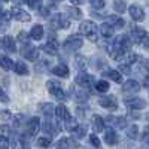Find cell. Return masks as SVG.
I'll list each match as a JSON object with an SVG mask.
<instances>
[{
  "label": "cell",
  "instance_id": "ab89813d",
  "mask_svg": "<svg viewBox=\"0 0 149 149\" xmlns=\"http://www.w3.org/2000/svg\"><path fill=\"white\" fill-rule=\"evenodd\" d=\"M74 63H76V66H78L81 70H84V69L86 67V58H85L84 55H76V58H74Z\"/></svg>",
  "mask_w": 149,
  "mask_h": 149
},
{
  "label": "cell",
  "instance_id": "f1b7e54d",
  "mask_svg": "<svg viewBox=\"0 0 149 149\" xmlns=\"http://www.w3.org/2000/svg\"><path fill=\"white\" fill-rule=\"evenodd\" d=\"M29 36L31 37L33 40H40L42 37H43V27L37 24V26H34V27L30 30V34H29Z\"/></svg>",
  "mask_w": 149,
  "mask_h": 149
},
{
  "label": "cell",
  "instance_id": "f6af8a7d",
  "mask_svg": "<svg viewBox=\"0 0 149 149\" xmlns=\"http://www.w3.org/2000/svg\"><path fill=\"white\" fill-rule=\"evenodd\" d=\"M9 18H10V15L8 14V12L0 10V26H2V24H6L9 21Z\"/></svg>",
  "mask_w": 149,
  "mask_h": 149
},
{
  "label": "cell",
  "instance_id": "9c48e42d",
  "mask_svg": "<svg viewBox=\"0 0 149 149\" xmlns=\"http://www.w3.org/2000/svg\"><path fill=\"white\" fill-rule=\"evenodd\" d=\"M146 36H148V33H146L145 29H142V27H133L127 37L131 40V43L133 42L134 43H143V40L146 39Z\"/></svg>",
  "mask_w": 149,
  "mask_h": 149
},
{
  "label": "cell",
  "instance_id": "ee69618b",
  "mask_svg": "<svg viewBox=\"0 0 149 149\" xmlns=\"http://www.w3.org/2000/svg\"><path fill=\"white\" fill-rule=\"evenodd\" d=\"M90 142H91V145H93L94 148H97V149L102 148L100 140H98V137H97V134H91V136H90Z\"/></svg>",
  "mask_w": 149,
  "mask_h": 149
},
{
  "label": "cell",
  "instance_id": "e0dca14e",
  "mask_svg": "<svg viewBox=\"0 0 149 149\" xmlns=\"http://www.w3.org/2000/svg\"><path fill=\"white\" fill-rule=\"evenodd\" d=\"M0 43H2V46H3V49L6 52H9V54L17 52V43H15V40H14L12 36H5Z\"/></svg>",
  "mask_w": 149,
  "mask_h": 149
},
{
  "label": "cell",
  "instance_id": "277c9868",
  "mask_svg": "<svg viewBox=\"0 0 149 149\" xmlns=\"http://www.w3.org/2000/svg\"><path fill=\"white\" fill-rule=\"evenodd\" d=\"M49 22H51V27L55 30H66L70 27V19L64 14H55L54 17H51Z\"/></svg>",
  "mask_w": 149,
  "mask_h": 149
},
{
  "label": "cell",
  "instance_id": "7c38bea8",
  "mask_svg": "<svg viewBox=\"0 0 149 149\" xmlns=\"http://www.w3.org/2000/svg\"><path fill=\"white\" fill-rule=\"evenodd\" d=\"M127 107L133 109V110H140V109H145L146 107V102L140 97H131V98H125L124 100Z\"/></svg>",
  "mask_w": 149,
  "mask_h": 149
},
{
  "label": "cell",
  "instance_id": "9f6ffc18",
  "mask_svg": "<svg viewBox=\"0 0 149 149\" xmlns=\"http://www.w3.org/2000/svg\"><path fill=\"white\" fill-rule=\"evenodd\" d=\"M0 46H2V43H0Z\"/></svg>",
  "mask_w": 149,
  "mask_h": 149
},
{
  "label": "cell",
  "instance_id": "816d5d0a",
  "mask_svg": "<svg viewBox=\"0 0 149 149\" xmlns=\"http://www.w3.org/2000/svg\"><path fill=\"white\" fill-rule=\"evenodd\" d=\"M140 67H142V69H145V72H148V73H149V60H143L142 63H140Z\"/></svg>",
  "mask_w": 149,
  "mask_h": 149
},
{
  "label": "cell",
  "instance_id": "7402d4cb",
  "mask_svg": "<svg viewBox=\"0 0 149 149\" xmlns=\"http://www.w3.org/2000/svg\"><path fill=\"white\" fill-rule=\"evenodd\" d=\"M91 127L95 133H102L104 131V121L100 115H93L91 118Z\"/></svg>",
  "mask_w": 149,
  "mask_h": 149
},
{
  "label": "cell",
  "instance_id": "d590c367",
  "mask_svg": "<svg viewBox=\"0 0 149 149\" xmlns=\"http://www.w3.org/2000/svg\"><path fill=\"white\" fill-rule=\"evenodd\" d=\"M113 9H115V12H118V14H122V12H125V9H127V3L121 2V0H115L113 2Z\"/></svg>",
  "mask_w": 149,
  "mask_h": 149
},
{
  "label": "cell",
  "instance_id": "3957f363",
  "mask_svg": "<svg viewBox=\"0 0 149 149\" xmlns=\"http://www.w3.org/2000/svg\"><path fill=\"white\" fill-rule=\"evenodd\" d=\"M46 90L51 93L57 100H60V102H64V100H67V94L64 93V90L61 88V85L58 84V82H55V81H48L46 82Z\"/></svg>",
  "mask_w": 149,
  "mask_h": 149
},
{
  "label": "cell",
  "instance_id": "5bb4252c",
  "mask_svg": "<svg viewBox=\"0 0 149 149\" xmlns=\"http://www.w3.org/2000/svg\"><path fill=\"white\" fill-rule=\"evenodd\" d=\"M79 145L76 143V140H73L70 137H61L57 143H55V149H78Z\"/></svg>",
  "mask_w": 149,
  "mask_h": 149
},
{
  "label": "cell",
  "instance_id": "f5cc1de1",
  "mask_svg": "<svg viewBox=\"0 0 149 149\" xmlns=\"http://www.w3.org/2000/svg\"><path fill=\"white\" fill-rule=\"evenodd\" d=\"M142 140H143V143H145L146 146H149V131H145V133H143Z\"/></svg>",
  "mask_w": 149,
  "mask_h": 149
},
{
  "label": "cell",
  "instance_id": "681fc988",
  "mask_svg": "<svg viewBox=\"0 0 149 149\" xmlns=\"http://www.w3.org/2000/svg\"><path fill=\"white\" fill-rule=\"evenodd\" d=\"M0 149H9V140L0 137Z\"/></svg>",
  "mask_w": 149,
  "mask_h": 149
},
{
  "label": "cell",
  "instance_id": "d6a6232c",
  "mask_svg": "<svg viewBox=\"0 0 149 149\" xmlns=\"http://www.w3.org/2000/svg\"><path fill=\"white\" fill-rule=\"evenodd\" d=\"M94 86H95V90H97L98 93H106V91H109V88H110V84H109L107 81L102 79V81H97V82L94 84Z\"/></svg>",
  "mask_w": 149,
  "mask_h": 149
},
{
  "label": "cell",
  "instance_id": "d6986e66",
  "mask_svg": "<svg viewBox=\"0 0 149 149\" xmlns=\"http://www.w3.org/2000/svg\"><path fill=\"white\" fill-rule=\"evenodd\" d=\"M104 24H107L109 27H112L115 30V29H122L124 26H125V21H124L119 15H110V17H107Z\"/></svg>",
  "mask_w": 149,
  "mask_h": 149
},
{
  "label": "cell",
  "instance_id": "bcb514c9",
  "mask_svg": "<svg viewBox=\"0 0 149 149\" xmlns=\"http://www.w3.org/2000/svg\"><path fill=\"white\" fill-rule=\"evenodd\" d=\"M91 6H93L94 9H103V8H104V2H103V0H93Z\"/></svg>",
  "mask_w": 149,
  "mask_h": 149
},
{
  "label": "cell",
  "instance_id": "b9f144b4",
  "mask_svg": "<svg viewBox=\"0 0 149 149\" xmlns=\"http://www.w3.org/2000/svg\"><path fill=\"white\" fill-rule=\"evenodd\" d=\"M78 125H79V124H78V121L74 119V118H70L69 121H66V130L67 131H73Z\"/></svg>",
  "mask_w": 149,
  "mask_h": 149
},
{
  "label": "cell",
  "instance_id": "f907efd6",
  "mask_svg": "<svg viewBox=\"0 0 149 149\" xmlns=\"http://www.w3.org/2000/svg\"><path fill=\"white\" fill-rule=\"evenodd\" d=\"M22 118H24L22 115H17V116L14 118V122H15V127H17V128H18V127L21 125V124H22Z\"/></svg>",
  "mask_w": 149,
  "mask_h": 149
},
{
  "label": "cell",
  "instance_id": "ac0fdd59",
  "mask_svg": "<svg viewBox=\"0 0 149 149\" xmlns=\"http://www.w3.org/2000/svg\"><path fill=\"white\" fill-rule=\"evenodd\" d=\"M12 149H30V145L22 134H15L12 139Z\"/></svg>",
  "mask_w": 149,
  "mask_h": 149
},
{
  "label": "cell",
  "instance_id": "f35d334b",
  "mask_svg": "<svg viewBox=\"0 0 149 149\" xmlns=\"http://www.w3.org/2000/svg\"><path fill=\"white\" fill-rule=\"evenodd\" d=\"M18 40L22 43V46L30 45V36H29V33H26V31H19V34H18Z\"/></svg>",
  "mask_w": 149,
  "mask_h": 149
},
{
  "label": "cell",
  "instance_id": "8d00e7d4",
  "mask_svg": "<svg viewBox=\"0 0 149 149\" xmlns=\"http://www.w3.org/2000/svg\"><path fill=\"white\" fill-rule=\"evenodd\" d=\"M72 133H73V137H76V139H82L84 136H85V133H86V128H85L84 125H78V127L74 128Z\"/></svg>",
  "mask_w": 149,
  "mask_h": 149
},
{
  "label": "cell",
  "instance_id": "44dd1931",
  "mask_svg": "<svg viewBox=\"0 0 149 149\" xmlns=\"http://www.w3.org/2000/svg\"><path fill=\"white\" fill-rule=\"evenodd\" d=\"M128 10H130V15H131V18H133L134 21H143V19H145V10H143L140 6L131 5V6L128 8Z\"/></svg>",
  "mask_w": 149,
  "mask_h": 149
},
{
  "label": "cell",
  "instance_id": "ba28073f",
  "mask_svg": "<svg viewBox=\"0 0 149 149\" xmlns=\"http://www.w3.org/2000/svg\"><path fill=\"white\" fill-rule=\"evenodd\" d=\"M9 15H10L12 18H15L17 21H21V22H29V21L31 19V15L29 14V12H26V9H22V8L18 6V5L12 6Z\"/></svg>",
  "mask_w": 149,
  "mask_h": 149
},
{
  "label": "cell",
  "instance_id": "30bf717a",
  "mask_svg": "<svg viewBox=\"0 0 149 149\" xmlns=\"http://www.w3.org/2000/svg\"><path fill=\"white\" fill-rule=\"evenodd\" d=\"M98 104H100L103 109H107V110H116L118 109V100L115 95H103L100 100H98Z\"/></svg>",
  "mask_w": 149,
  "mask_h": 149
},
{
  "label": "cell",
  "instance_id": "cb8c5ba5",
  "mask_svg": "<svg viewBox=\"0 0 149 149\" xmlns=\"http://www.w3.org/2000/svg\"><path fill=\"white\" fill-rule=\"evenodd\" d=\"M55 76H58V78H63V79H66V78H69V74H70V70H69V67L66 66V64H57L55 67H52V70H51Z\"/></svg>",
  "mask_w": 149,
  "mask_h": 149
},
{
  "label": "cell",
  "instance_id": "74e56055",
  "mask_svg": "<svg viewBox=\"0 0 149 149\" xmlns=\"http://www.w3.org/2000/svg\"><path fill=\"white\" fill-rule=\"evenodd\" d=\"M137 133H139V127L136 125V124H133V125H130L127 128V136H128L130 139H133V140L137 137Z\"/></svg>",
  "mask_w": 149,
  "mask_h": 149
},
{
  "label": "cell",
  "instance_id": "7a4b0ae2",
  "mask_svg": "<svg viewBox=\"0 0 149 149\" xmlns=\"http://www.w3.org/2000/svg\"><path fill=\"white\" fill-rule=\"evenodd\" d=\"M79 33L82 34V36H85L88 40H91V42H97V26L91 21V19H86V21H84L81 26H79Z\"/></svg>",
  "mask_w": 149,
  "mask_h": 149
},
{
  "label": "cell",
  "instance_id": "7bdbcfd3",
  "mask_svg": "<svg viewBox=\"0 0 149 149\" xmlns=\"http://www.w3.org/2000/svg\"><path fill=\"white\" fill-rule=\"evenodd\" d=\"M49 145H51V139H49V137H39V139H37V146L49 148Z\"/></svg>",
  "mask_w": 149,
  "mask_h": 149
},
{
  "label": "cell",
  "instance_id": "11a10c76",
  "mask_svg": "<svg viewBox=\"0 0 149 149\" xmlns=\"http://www.w3.org/2000/svg\"><path fill=\"white\" fill-rule=\"evenodd\" d=\"M143 45H145V48L149 51V36H146V39L143 40Z\"/></svg>",
  "mask_w": 149,
  "mask_h": 149
},
{
  "label": "cell",
  "instance_id": "60d3db41",
  "mask_svg": "<svg viewBox=\"0 0 149 149\" xmlns=\"http://www.w3.org/2000/svg\"><path fill=\"white\" fill-rule=\"evenodd\" d=\"M9 136H10V127H9V125H6V124L0 125V137L8 139Z\"/></svg>",
  "mask_w": 149,
  "mask_h": 149
},
{
  "label": "cell",
  "instance_id": "83f0119b",
  "mask_svg": "<svg viewBox=\"0 0 149 149\" xmlns=\"http://www.w3.org/2000/svg\"><path fill=\"white\" fill-rule=\"evenodd\" d=\"M49 63H51V60H37V63L34 64V70L37 73H45L49 69Z\"/></svg>",
  "mask_w": 149,
  "mask_h": 149
},
{
  "label": "cell",
  "instance_id": "52a82bcc",
  "mask_svg": "<svg viewBox=\"0 0 149 149\" xmlns=\"http://www.w3.org/2000/svg\"><path fill=\"white\" fill-rule=\"evenodd\" d=\"M40 48H42L43 52H46V54H49V55H57V54H58L60 43H58V40H57L55 34L49 36V37H48V42H46L45 45H42Z\"/></svg>",
  "mask_w": 149,
  "mask_h": 149
},
{
  "label": "cell",
  "instance_id": "5b68a950",
  "mask_svg": "<svg viewBox=\"0 0 149 149\" xmlns=\"http://www.w3.org/2000/svg\"><path fill=\"white\" fill-rule=\"evenodd\" d=\"M82 45H84V39H82V37L79 34H72V36H69L67 39L64 40L63 48L66 49V51L72 52V51H78L79 48H82Z\"/></svg>",
  "mask_w": 149,
  "mask_h": 149
},
{
  "label": "cell",
  "instance_id": "4fadbf2b",
  "mask_svg": "<svg viewBox=\"0 0 149 149\" xmlns=\"http://www.w3.org/2000/svg\"><path fill=\"white\" fill-rule=\"evenodd\" d=\"M26 130H27L29 136H36L37 133H39V130H40V119L36 118V116L30 118L27 121V124H26Z\"/></svg>",
  "mask_w": 149,
  "mask_h": 149
},
{
  "label": "cell",
  "instance_id": "9a60e30c",
  "mask_svg": "<svg viewBox=\"0 0 149 149\" xmlns=\"http://www.w3.org/2000/svg\"><path fill=\"white\" fill-rule=\"evenodd\" d=\"M122 91L125 94H136L140 91V84L136 79H128L127 82L122 84Z\"/></svg>",
  "mask_w": 149,
  "mask_h": 149
},
{
  "label": "cell",
  "instance_id": "ffe728a7",
  "mask_svg": "<svg viewBox=\"0 0 149 149\" xmlns=\"http://www.w3.org/2000/svg\"><path fill=\"white\" fill-rule=\"evenodd\" d=\"M54 115L58 118V119H61V121H69L70 118H72V115H70V112H69V109L64 106V104H58L57 107H55V110H54Z\"/></svg>",
  "mask_w": 149,
  "mask_h": 149
},
{
  "label": "cell",
  "instance_id": "1f68e13d",
  "mask_svg": "<svg viewBox=\"0 0 149 149\" xmlns=\"http://www.w3.org/2000/svg\"><path fill=\"white\" fill-rule=\"evenodd\" d=\"M98 30H100V34L104 37V39H112V37H113V31L115 30L112 29V27H109L107 24H102Z\"/></svg>",
  "mask_w": 149,
  "mask_h": 149
},
{
  "label": "cell",
  "instance_id": "6f0895ef",
  "mask_svg": "<svg viewBox=\"0 0 149 149\" xmlns=\"http://www.w3.org/2000/svg\"><path fill=\"white\" fill-rule=\"evenodd\" d=\"M148 131H149V128H148Z\"/></svg>",
  "mask_w": 149,
  "mask_h": 149
},
{
  "label": "cell",
  "instance_id": "8992f818",
  "mask_svg": "<svg viewBox=\"0 0 149 149\" xmlns=\"http://www.w3.org/2000/svg\"><path fill=\"white\" fill-rule=\"evenodd\" d=\"M76 85L79 86V88H82V90H85V91H88L91 86L95 84V81H94V78L91 76V74H88V73H85V72H81L78 76H76Z\"/></svg>",
  "mask_w": 149,
  "mask_h": 149
},
{
  "label": "cell",
  "instance_id": "603a6c76",
  "mask_svg": "<svg viewBox=\"0 0 149 149\" xmlns=\"http://www.w3.org/2000/svg\"><path fill=\"white\" fill-rule=\"evenodd\" d=\"M104 142L109 146H115L118 143V134H116L115 128H107L104 131Z\"/></svg>",
  "mask_w": 149,
  "mask_h": 149
},
{
  "label": "cell",
  "instance_id": "7dc6e473",
  "mask_svg": "<svg viewBox=\"0 0 149 149\" xmlns=\"http://www.w3.org/2000/svg\"><path fill=\"white\" fill-rule=\"evenodd\" d=\"M0 102L2 103H9V97H8V94H6V91L0 86Z\"/></svg>",
  "mask_w": 149,
  "mask_h": 149
},
{
  "label": "cell",
  "instance_id": "8fae6325",
  "mask_svg": "<svg viewBox=\"0 0 149 149\" xmlns=\"http://www.w3.org/2000/svg\"><path fill=\"white\" fill-rule=\"evenodd\" d=\"M21 55L24 58L30 60V61H36L37 58H39V49H37L36 46H33V45H26L21 49Z\"/></svg>",
  "mask_w": 149,
  "mask_h": 149
},
{
  "label": "cell",
  "instance_id": "e575fe53",
  "mask_svg": "<svg viewBox=\"0 0 149 149\" xmlns=\"http://www.w3.org/2000/svg\"><path fill=\"white\" fill-rule=\"evenodd\" d=\"M66 10H67L69 17L73 18V19H81V18H82V12H81V9H78V8H67Z\"/></svg>",
  "mask_w": 149,
  "mask_h": 149
},
{
  "label": "cell",
  "instance_id": "db71d44e",
  "mask_svg": "<svg viewBox=\"0 0 149 149\" xmlns=\"http://www.w3.org/2000/svg\"><path fill=\"white\" fill-rule=\"evenodd\" d=\"M29 6H30V8H37V9H40L42 3H40V2H37V3H36V2H30V3H29Z\"/></svg>",
  "mask_w": 149,
  "mask_h": 149
},
{
  "label": "cell",
  "instance_id": "f546056e",
  "mask_svg": "<svg viewBox=\"0 0 149 149\" xmlns=\"http://www.w3.org/2000/svg\"><path fill=\"white\" fill-rule=\"evenodd\" d=\"M40 110L43 112V115L46 116V119H51V116L54 115V110H55V106L52 103H43Z\"/></svg>",
  "mask_w": 149,
  "mask_h": 149
},
{
  "label": "cell",
  "instance_id": "4dcf8cb0",
  "mask_svg": "<svg viewBox=\"0 0 149 149\" xmlns=\"http://www.w3.org/2000/svg\"><path fill=\"white\" fill-rule=\"evenodd\" d=\"M0 67L5 70H12L14 69V61H12L8 55H0Z\"/></svg>",
  "mask_w": 149,
  "mask_h": 149
},
{
  "label": "cell",
  "instance_id": "d4e9b609",
  "mask_svg": "<svg viewBox=\"0 0 149 149\" xmlns=\"http://www.w3.org/2000/svg\"><path fill=\"white\" fill-rule=\"evenodd\" d=\"M107 122L110 125H115L116 128H125L127 127V119L122 116H107Z\"/></svg>",
  "mask_w": 149,
  "mask_h": 149
},
{
  "label": "cell",
  "instance_id": "4316f807",
  "mask_svg": "<svg viewBox=\"0 0 149 149\" xmlns=\"http://www.w3.org/2000/svg\"><path fill=\"white\" fill-rule=\"evenodd\" d=\"M43 131H45V134L48 136V137L51 139L52 136H55V134H57V131H58V130H57V127L52 124V121H51V119H46V121H45V124H43Z\"/></svg>",
  "mask_w": 149,
  "mask_h": 149
},
{
  "label": "cell",
  "instance_id": "2e32d148",
  "mask_svg": "<svg viewBox=\"0 0 149 149\" xmlns=\"http://www.w3.org/2000/svg\"><path fill=\"white\" fill-rule=\"evenodd\" d=\"M72 94H73V97H74V100H76L78 103H84V102H86L90 98V93L88 91H85V90H82V88H79V86H73L72 85Z\"/></svg>",
  "mask_w": 149,
  "mask_h": 149
},
{
  "label": "cell",
  "instance_id": "c3c4849f",
  "mask_svg": "<svg viewBox=\"0 0 149 149\" xmlns=\"http://www.w3.org/2000/svg\"><path fill=\"white\" fill-rule=\"evenodd\" d=\"M118 72H119L121 74H122V73H124V74H130V73H131V72H130V67H128V66H125V64H119Z\"/></svg>",
  "mask_w": 149,
  "mask_h": 149
},
{
  "label": "cell",
  "instance_id": "6da1fadb",
  "mask_svg": "<svg viewBox=\"0 0 149 149\" xmlns=\"http://www.w3.org/2000/svg\"><path fill=\"white\" fill-rule=\"evenodd\" d=\"M130 48H131V40L127 36H118L113 40V43L107 48V52L113 60H121V57L124 54L130 52Z\"/></svg>",
  "mask_w": 149,
  "mask_h": 149
},
{
  "label": "cell",
  "instance_id": "484cf974",
  "mask_svg": "<svg viewBox=\"0 0 149 149\" xmlns=\"http://www.w3.org/2000/svg\"><path fill=\"white\" fill-rule=\"evenodd\" d=\"M103 76H106V78H109V79H112V81H115V82H118V84H122V74H121L118 70L107 69V70L103 72Z\"/></svg>",
  "mask_w": 149,
  "mask_h": 149
},
{
  "label": "cell",
  "instance_id": "836d02e7",
  "mask_svg": "<svg viewBox=\"0 0 149 149\" xmlns=\"http://www.w3.org/2000/svg\"><path fill=\"white\" fill-rule=\"evenodd\" d=\"M14 69L17 74H29V67L26 66L24 61H18L17 64H14Z\"/></svg>",
  "mask_w": 149,
  "mask_h": 149
}]
</instances>
